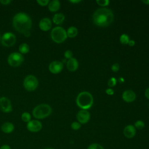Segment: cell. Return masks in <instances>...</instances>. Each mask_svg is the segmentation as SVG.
<instances>
[{
    "mask_svg": "<svg viewBox=\"0 0 149 149\" xmlns=\"http://www.w3.org/2000/svg\"><path fill=\"white\" fill-rule=\"evenodd\" d=\"M92 17L95 25L100 27H107L113 21L114 15L111 9L105 7L100 8L94 12Z\"/></svg>",
    "mask_w": 149,
    "mask_h": 149,
    "instance_id": "1",
    "label": "cell"
},
{
    "mask_svg": "<svg viewBox=\"0 0 149 149\" xmlns=\"http://www.w3.org/2000/svg\"><path fill=\"white\" fill-rule=\"evenodd\" d=\"M12 24L16 31L24 34L25 33L30 31L32 26V20L26 13L19 12L14 16Z\"/></svg>",
    "mask_w": 149,
    "mask_h": 149,
    "instance_id": "2",
    "label": "cell"
},
{
    "mask_svg": "<svg viewBox=\"0 0 149 149\" xmlns=\"http://www.w3.org/2000/svg\"><path fill=\"white\" fill-rule=\"evenodd\" d=\"M94 99L92 94L88 91L80 92L77 96L76 102L77 105L81 109L87 110L93 104Z\"/></svg>",
    "mask_w": 149,
    "mask_h": 149,
    "instance_id": "3",
    "label": "cell"
},
{
    "mask_svg": "<svg viewBox=\"0 0 149 149\" xmlns=\"http://www.w3.org/2000/svg\"><path fill=\"white\" fill-rule=\"evenodd\" d=\"M32 113L33 116L36 119H44L51 114L52 108L48 104H41L36 106L33 109Z\"/></svg>",
    "mask_w": 149,
    "mask_h": 149,
    "instance_id": "4",
    "label": "cell"
},
{
    "mask_svg": "<svg viewBox=\"0 0 149 149\" xmlns=\"http://www.w3.org/2000/svg\"><path fill=\"white\" fill-rule=\"evenodd\" d=\"M51 37L56 43H62L67 38L66 31L62 27L57 26L52 29L51 32Z\"/></svg>",
    "mask_w": 149,
    "mask_h": 149,
    "instance_id": "5",
    "label": "cell"
},
{
    "mask_svg": "<svg viewBox=\"0 0 149 149\" xmlns=\"http://www.w3.org/2000/svg\"><path fill=\"white\" fill-rule=\"evenodd\" d=\"M38 85V81L36 77L30 74L27 76L23 81V86L29 91L35 90Z\"/></svg>",
    "mask_w": 149,
    "mask_h": 149,
    "instance_id": "6",
    "label": "cell"
},
{
    "mask_svg": "<svg viewBox=\"0 0 149 149\" xmlns=\"http://www.w3.org/2000/svg\"><path fill=\"white\" fill-rule=\"evenodd\" d=\"M24 61V57L22 54L19 52L11 53L8 57V63L13 67L20 66Z\"/></svg>",
    "mask_w": 149,
    "mask_h": 149,
    "instance_id": "7",
    "label": "cell"
},
{
    "mask_svg": "<svg viewBox=\"0 0 149 149\" xmlns=\"http://www.w3.org/2000/svg\"><path fill=\"white\" fill-rule=\"evenodd\" d=\"M16 36L10 32H6L2 36L1 38L2 44L6 47H12L16 42Z\"/></svg>",
    "mask_w": 149,
    "mask_h": 149,
    "instance_id": "8",
    "label": "cell"
},
{
    "mask_svg": "<svg viewBox=\"0 0 149 149\" xmlns=\"http://www.w3.org/2000/svg\"><path fill=\"white\" fill-rule=\"evenodd\" d=\"M0 109L5 113H9L12 111V104L9 99L5 97L0 98Z\"/></svg>",
    "mask_w": 149,
    "mask_h": 149,
    "instance_id": "9",
    "label": "cell"
},
{
    "mask_svg": "<svg viewBox=\"0 0 149 149\" xmlns=\"http://www.w3.org/2000/svg\"><path fill=\"white\" fill-rule=\"evenodd\" d=\"M76 118L80 124H85L89 121L90 113L87 110L81 109L77 113Z\"/></svg>",
    "mask_w": 149,
    "mask_h": 149,
    "instance_id": "10",
    "label": "cell"
},
{
    "mask_svg": "<svg viewBox=\"0 0 149 149\" xmlns=\"http://www.w3.org/2000/svg\"><path fill=\"white\" fill-rule=\"evenodd\" d=\"M27 129L31 132L36 133L42 129V125L41 122L37 120H31L27 123Z\"/></svg>",
    "mask_w": 149,
    "mask_h": 149,
    "instance_id": "11",
    "label": "cell"
},
{
    "mask_svg": "<svg viewBox=\"0 0 149 149\" xmlns=\"http://www.w3.org/2000/svg\"><path fill=\"white\" fill-rule=\"evenodd\" d=\"M63 68V64L59 61H54L50 63L49 65V70L53 74H58L60 73Z\"/></svg>",
    "mask_w": 149,
    "mask_h": 149,
    "instance_id": "12",
    "label": "cell"
},
{
    "mask_svg": "<svg viewBox=\"0 0 149 149\" xmlns=\"http://www.w3.org/2000/svg\"><path fill=\"white\" fill-rule=\"evenodd\" d=\"M122 98L126 102H132L134 101L136 98L135 93L131 90H127L123 92Z\"/></svg>",
    "mask_w": 149,
    "mask_h": 149,
    "instance_id": "13",
    "label": "cell"
},
{
    "mask_svg": "<svg viewBox=\"0 0 149 149\" xmlns=\"http://www.w3.org/2000/svg\"><path fill=\"white\" fill-rule=\"evenodd\" d=\"M123 133L126 138L132 139L136 135V129L133 125H128L124 128Z\"/></svg>",
    "mask_w": 149,
    "mask_h": 149,
    "instance_id": "14",
    "label": "cell"
},
{
    "mask_svg": "<svg viewBox=\"0 0 149 149\" xmlns=\"http://www.w3.org/2000/svg\"><path fill=\"white\" fill-rule=\"evenodd\" d=\"M52 27V22L48 17L42 18L39 22L40 29L44 31H48Z\"/></svg>",
    "mask_w": 149,
    "mask_h": 149,
    "instance_id": "15",
    "label": "cell"
},
{
    "mask_svg": "<svg viewBox=\"0 0 149 149\" xmlns=\"http://www.w3.org/2000/svg\"><path fill=\"white\" fill-rule=\"evenodd\" d=\"M79 67V62L74 58H72L68 60L66 62V68L70 72L76 71Z\"/></svg>",
    "mask_w": 149,
    "mask_h": 149,
    "instance_id": "16",
    "label": "cell"
},
{
    "mask_svg": "<svg viewBox=\"0 0 149 149\" xmlns=\"http://www.w3.org/2000/svg\"><path fill=\"white\" fill-rule=\"evenodd\" d=\"M48 6V9L50 12H55L58 11L59 9L61 7V3L58 0H53V1H49Z\"/></svg>",
    "mask_w": 149,
    "mask_h": 149,
    "instance_id": "17",
    "label": "cell"
},
{
    "mask_svg": "<svg viewBox=\"0 0 149 149\" xmlns=\"http://www.w3.org/2000/svg\"><path fill=\"white\" fill-rule=\"evenodd\" d=\"M15 129V126L13 123L10 122H5L3 123L1 126L2 131L6 134H9L12 133Z\"/></svg>",
    "mask_w": 149,
    "mask_h": 149,
    "instance_id": "18",
    "label": "cell"
},
{
    "mask_svg": "<svg viewBox=\"0 0 149 149\" xmlns=\"http://www.w3.org/2000/svg\"><path fill=\"white\" fill-rule=\"evenodd\" d=\"M65 16L62 13H58L54 15L52 18L53 22L56 24H60L63 22L65 20Z\"/></svg>",
    "mask_w": 149,
    "mask_h": 149,
    "instance_id": "19",
    "label": "cell"
},
{
    "mask_svg": "<svg viewBox=\"0 0 149 149\" xmlns=\"http://www.w3.org/2000/svg\"><path fill=\"white\" fill-rule=\"evenodd\" d=\"M67 37L69 38H74L78 34V30L75 26H70L66 31Z\"/></svg>",
    "mask_w": 149,
    "mask_h": 149,
    "instance_id": "20",
    "label": "cell"
},
{
    "mask_svg": "<svg viewBox=\"0 0 149 149\" xmlns=\"http://www.w3.org/2000/svg\"><path fill=\"white\" fill-rule=\"evenodd\" d=\"M19 51L20 54H27L29 51V46L26 43L21 44L19 47Z\"/></svg>",
    "mask_w": 149,
    "mask_h": 149,
    "instance_id": "21",
    "label": "cell"
},
{
    "mask_svg": "<svg viewBox=\"0 0 149 149\" xmlns=\"http://www.w3.org/2000/svg\"><path fill=\"white\" fill-rule=\"evenodd\" d=\"M130 40L129 37L127 34H122L119 38V41L120 42L121 44H124V45H126L128 44L129 41Z\"/></svg>",
    "mask_w": 149,
    "mask_h": 149,
    "instance_id": "22",
    "label": "cell"
},
{
    "mask_svg": "<svg viewBox=\"0 0 149 149\" xmlns=\"http://www.w3.org/2000/svg\"><path fill=\"white\" fill-rule=\"evenodd\" d=\"M21 118H22V120L23 122L28 123L29 121L31 120V115L29 113H28L27 112H23L22 114Z\"/></svg>",
    "mask_w": 149,
    "mask_h": 149,
    "instance_id": "23",
    "label": "cell"
},
{
    "mask_svg": "<svg viewBox=\"0 0 149 149\" xmlns=\"http://www.w3.org/2000/svg\"><path fill=\"white\" fill-rule=\"evenodd\" d=\"M134 127L137 129H142L145 126V123L143 120H138L134 123Z\"/></svg>",
    "mask_w": 149,
    "mask_h": 149,
    "instance_id": "24",
    "label": "cell"
},
{
    "mask_svg": "<svg viewBox=\"0 0 149 149\" xmlns=\"http://www.w3.org/2000/svg\"><path fill=\"white\" fill-rule=\"evenodd\" d=\"M96 3L98 5L102 6V8H105V6L109 5V3H110V1L109 0H97Z\"/></svg>",
    "mask_w": 149,
    "mask_h": 149,
    "instance_id": "25",
    "label": "cell"
},
{
    "mask_svg": "<svg viewBox=\"0 0 149 149\" xmlns=\"http://www.w3.org/2000/svg\"><path fill=\"white\" fill-rule=\"evenodd\" d=\"M116 83H117V80L116 78L114 77H112L108 81V86L109 87H113L116 86Z\"/></svg>",
    "mask_w": 149,
    "mask_h": 149,
    "instance_id": "26",
    "label": "cell"
},
{
    "mask_svg": "<svg viewBox=\"0 0 149 149\" xmlns=\"http://www.w3.org/2000/svg\"><path fill=\"white\" fill-rule=\"evenodd\" d=\"M87 149H104L103 147L98 143H93L90 144Z\"/></svg>",
    "mask_w": 149,
    "mask_h": 149,
    "instance_id": "27",
    "label": "cell"
},
{
    "mask_svg": "<svg viewBox=\"0 0 149 149\" xmlns=\"http://www.w3.org/2000/svg\"><path fill=\"white\" fill-rule=\"evenodd\" d=\"M81 127V124L79 122H73L71 124V128L74 130H77Z\"/></svg>",
    "mask_w": 149,
    "mask_h": 149,
    "instance_id": "28",
    "label": "cell"
},
{
    "mask_svg": "<svg viewBox=\"0 0 149 149\" xmlns=\"http://www.w3.org/2000/svg\"><path fill=\"white\" fill-rule=\"evenodd\" d=\"M64 56L65 57V58L66 59H70L72 58H73V53L70 50H66L65 53H64Z\"/></svg>",
    "mask_w": 149,
    "mask_h": 149,
    "instance_id": "29",
    "label": "cell"
},
{
    "mask_svg": "<svg viewBox=\"0 0 149 149\" xmlns=\"http://www.w3.org/2000/svg\"><path fill=\"white\" fill-rule=\"evenodd\" d=\"M111 70L113 72H117L119 70V65L118 63H113L111 66Z\"/></svg>",
    "mask_w": 149,
    "mask_h": 149,
    "instance_id": "30",
    "label": "cell"
},
{
    "mask_svg": "<svg viewBox=\"0 0 149 149\" xmlns=\"http://www.w3.org/2000/svg\"><path fill=\"white\" fill-rule=\"evenodd\" d=\"M37 2L42 6H46L47 5H48L49 1V0H37Z\"/></svg>",
    "mask_w": 149,
    "mask_h": 149,
    "instance_id": "31",
    "label": "cell"
},
{
    "mask_svg": "<svg viewBox=\"0 0 149 149\" xmlns=\"http://www.w3.org/2000/svg\"><path fill=\"white\" fill-rule=\"evenodd\" d=\"M105 93H107V94L109 95H112L114 94V90L112 88H108L107 89L105 90Z\"/></svg>",
    "mask_w": 149,
    "mask_h": 149,
    "instance_id": "32",
    "label": "cell"
},
{
    "mask_svg": "<svg viewBox=\"0 0 149 149\" xmlns=\"http://www.w3.org/2000/svg\"><path fill=\"white\" fill-rule=\"evenodd\" d=\"M144 95L147 99L149 100V87L146 89L144 92Z\"/></svg>",
    "mask_w": 149,
    "mask_h": 149,
    "instance_id": "33",
    "label": "cell"
},
{
    "mask_svg": "<svg viewBox=\"0 0 149 149\" xmlns=\"http://www.w3.org/2000/svg\"><path fill=\"white\" fill-rule=\"evenodd\" d=\"M10 2H11V1H9V0H1V1H0V2L3 5H8V4L10 3Z\"/></svg>",
    "mask_w": 149,
    "mask_h": 149,
    "instance_id": "34",
    "label": "cell"
},
{
    "mask_svg": "<svg viewBox=\"0 0 149 149\" xmlns=\"http://www.w3.org/2000/svg\"><path fill=\"white\" fill-rule=\"evenodd\" d=\"M0 149H11L10 147L8 144H3L0 147Z\"/></svg>",
    "mask_w": 149,
    "mask_h": 149,
    "instance_id": "35",
    "label": "cell"
},
{
    "mask_svg": "<svg viewBox=\"0 0 149 149\" xmlns=\"http://www.w3.org/2000/svg\"><path fill=\"white\" fill-rule=\"evenodd\" d=\"M130 47H133L135 45V41L133 40H130L128 44H127Z\"/></svg>",
    "mask_w": 149,
    "mask_h": 149,
    "instance_id": "36",
    "label": "cell"
},
{
    "mask_svg": "<svg viewBox=\"0 0 149 149\" xmlns=\"http://www.w3.org/2000/svg\"><path fill=\"white\" fill-rule=\"evenodd\" d=\"M69 2H70L72 3H77L80 2H81V1L80 0H70V1H69Z\"/></svg>",
    "mask_w": 149,
    "mask_h": 149,
    "instance_id": "37",
    "label": "cell"
},
{
    "mask_svg": "<svg viewBox=\"0 0 149 149\" xmlns=\"http://www.w3.org/2000/svg\"><path fill=\"white\" fill-rule=\"evenodd\" d=\"M118 79H119V80H119V82L120 83H123V82L125 81L124 78L122 77H120Z\"/></svg>",
    "mask_w": 149,
    "mask_h": 149,
    "instance_id": "38",
    "label": "cell"
},
{
    "mask_svg": "<svg viewBox=\"0 0 149 149\" xmlns=\"http://www.w3.org/2000/svg\"><path fill=\"white\" fill-rule=\"evenodd\" d=\"M141 2L146 5H149V0H143Z\"/></svg>",
    "mask_w": 149,
    "mask_h": 149,
    "instance_id": "39",
    "label": "cell"
},
{
    "mask_svg": "<svg viewBox=\"0 0 149 149\" xmlns=\"http://www.w3.org/2000/svg\"><path fill=\"white\" fill-rule=\"evenodd\" d=\"M24 36L26 37H29L30 36V31H28V32H26L24 34Z\"/></svg>",
    "mask_w": 149,
    "mask_h": 149,
    "instance_id": "40",
    "label": "cell"
},
{
    "mask_svg": "<svg viewBox=\"0 0 149 149\" xmlns=\"http://www.w3.org/2000/svg\"><path fill=\"white\" fill-rule=\"evenodd\" d=\"M44 149H54V148H50V147H49V148H44Z\"/></svg>",
    "mask_w": 149,
    "mask_h": 149,
    "instance_id": "41",
    "label": "cell"
}]
</instances>
